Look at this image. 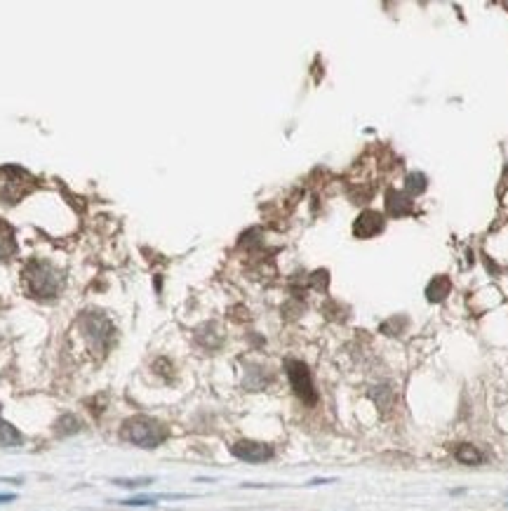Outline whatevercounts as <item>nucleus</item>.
<instances>
[{
	"instance_id": "10",
	"label": "nucleus",
	"mask_w": 508,
	"mask_h": 511,
	"mask_svg": "<svg viewBox=\"0 0 508 511\" xmlns=\"http://www.w3.org/2000/svg\"><path fill=\"white\" fill-rule=\"evenodd\" d=\"M386 206H388V212L391 215H407V212H412V201H407V196H402L398 191H388L386 196Z\"/></svg>"
},
{
	"instance_id": "5",
	"label": "nucleus",
	"mask_w": 508,
	"mask_h": 511,
	"mask_svg": "<svg viewBox=\"0 0 508 511\" xmlns=\"http://www.w3.org/2000/svg\"><path fill=\"white\" fill-rule=\"evenodd\" d=\"M285 370H288L290 384H292V389H295V394L304 400L306 405H313L318 400V394H315V387H313L311 370L306 368V363L290 358L288 363H285Z\"/></svg>"
},
{
	"instance_id": "3",
	"label": "nucleus",
	"mask_w": 508,
	"mask_h": 511,
	"mask_svg": "<svg viewBox=\"0 0 508 511\" xmlns=\"http://www.w3.org/2000/svg\"><path fill=\"white\" fill-rule=\"evenodd\" d=\"M123 438L139 447H158L168 438V431L158 420L137 415V418H130L123 424Z\"/></svg>"
},
{
	"instance_id": "1",
	"label": "nucleus",
	"mask_w": 508,
	"mask_h": 511,
	"mask_svg": "<svg viewBox=\"0 0 508 511\" xmlns=\"http://www.w3.org/2000/svg\"><path fill=\"white\" fill-rule=\"evenodd\" d=\"M24 283H26L31 297H36V300H54L64 288V273L54 269L52 264L36 259L24 269Z\"/></svg>"
},
{
	"instance_id": "6",
	"label": "nucleus",
	"mask_w": 508,
	"mask_h": 511,
	"mask_svg": "<svg viewBox=\"0 0 508 511\" xmlns=\"http://www.w3.org/2000/svg\"><path fill=\"white\" fill-rule=\"evenodd\" d=\"M231 452L238 460L243 462H252V465H259V462H266L273 457V447L266 443H257V441H238Z\"/></svg>"
},
{
	"instance_id": "2",
	"label": "nucleus",
	"mask_w": 508,
	"mask_h": 511,
	"mask_svg": "<svg viewBox=\"0 0 508 511\" xmlns=\"http://www.w3.org/2000/svg\"><path fill=\"white\" fill-rule=\"evenodd\" d=\"M38 186L36 177L19 165H0V203L17 206Z\"/></svg>"
},
{
	"instance_id": "4",
	"label": "nucleus",
	"mask_w": 508,
	"mask_h": 511,
	"mask_svg": "<svg viewBox=\"0 0 508 511\" xmlns=\"http://www.w3.org/2000/svg\"><path fill=\"white\" fill-rule=\"evenodd\" d=\"M81 328L87 337V344L97 351L104 353L111 347V340H113V325L106 316H101L97 311H85L81 318Z\"/></svg>"
},
{
	"instance_id": "15",
	"label": "nucleus",
	"mask_w": 508,
	"mask_h": 511,
	"mask_svg": "<svg viewBox=\"0 0 508 511\" xmlns=\"http://www.w3.org/2000/svg\"><path fill=\"white\" fill-rule=\"evenodd\" d=\"M14 500V495H0V505H3V502H12Z\"/></svg>"
},
{
	"instance_id": "8",
	"label": "nucleus",
	"mask_w": 508,
	"mask_h": 511,
	"mask_svg": "<svg viewBox=\"0 0 508 511\" xmlns=\"http://www.w3.org/2000/svg\"><path fill=\"white\" fill-rule=\"evenodd\" d=\"M17 255V241H14V229L0 219V264L10 262Z\"/></svg>"
},
{
	"instance_id": "12",
	"label": "nucleus",
	"mask_w": 508,
	"mask_h": 511,
	"mask_svg": "<svg viewBox=\"0 0 508 511\" xmlns=\"http://www.w3.org/2000/svg\"><path fill=\"white\" fill-rule=\"evenodd\" d=\"M21 443V434L10 422H0V447H12Z\"/></svg>"
},
{
	"instance_id": "14",
	"label": "nucleus",
	"mask_w": 508,
	"mask_h": 511,
	"mask_svg": "<svg viewBox=\"0 0 508 511\" xmlns=\"http://www.w3.org/2000/svg\"><path fill=\"white\" fill-rule=\"evenodd\" d=\"M118 485H127V488H134V485H146L151 483V478H139V481H116Z\"/></svg>"
},
{
	"instance_id": "13",
	"label": "nucleus",
	"mask_w": 508,
	"mask_h": 511,
	"mask_svg": "<svg viewBox=\"0 0 508 511\" xmlns=\"http://www.w3.org/2000/svg\"><path fill=\"white\" fill-rule=\"evenodd\" d=\"M454 455H457V460L462 462V465H480V462H482L480 450H475L473 445H459L457 450H454Z\"/></svg>"
},
{
	"instance_id": "11",
	"label": "nucleus",
	"mask_w": 508,
	"mask_h": 511,
	"mask_svg": "<svg viewBox=\"0 0 508 511\" xmlns=\"http://www.w3.org/2000/svg\"><path fill=\"white\" fill-rule=\"evenodd\" d=\"M54 431H57L59 436L78 434V431H81V420H78L76 415H61L57 424H54Z\"/></svg>"
},
{
	"instance_id": "7",
	"label": "nucleus",
	"mask_w": 508,
	"mask_h": 511,
	"mask_svg": "<svg viewBox=\"0 0 508 511\" xmlns=\"http://www.w3.org/2000/svg\"><path fill=\"white\" fill-rule=\"evenodd\" d=\"M381 229H384V217L375 210H365L353 224V233L358 236V238H372V236H377Z\"/></svg>"
},
{
	"instance_id": "9",
	"label": "nucleus",
	"mask_w": 508,
	"mask_h": 511,
	"mask_svg": "<svg viewBox=\"0 0 508 511\" xmlns=\"http://www.w3.org/2000/svg\"><path fill=\"white\" fill-rule=\"evenodd\" d=\"M449 290H452V283H449L447 276H435L431 280V285H428L426 295H428V300L431 302H442L444 297L449 295Z\"/></svg>"
}]
</instances>
